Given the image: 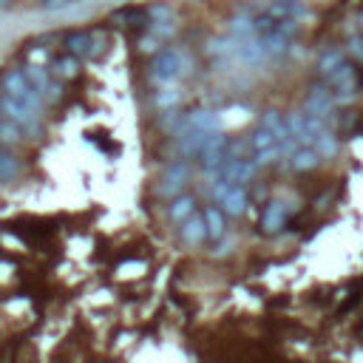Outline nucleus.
I'll return each instance as SVG.
<instances>
[{"label":"nucleus","mask_w":363,"mask_h":363,"mask_svg":"<svg viewBox=\"0 0 363 363\" xmlns=\"http://www.w3.org/2000/svg\"><path fill=\"white\" fill-rule=\"evenodd\" d=\"M286 216H289V207H286V202H281V199H272V202H267V207H264V213H261V222H258L261 233H267V236L278 233V230L286 225Z\"/></svg>","instance_id":"9"},{"label":"nucleus","mask_w":363,"mask_h":363,"mask_svg":"<svg viewBox=\"0 0 363 363\" xmlns=\"http://www.w3.org/2000/svg\"><path fill=\"white\" fill-rule=\"evenodd\" d=\"M20 125L15 122V119H9V122H0V145L4 148H9V145H18L20 142Z\"/></svg>","instance_id":"25"},{"label":"nucleus","mask_w":363,"mask_h":363,"mask_svg":"<svg viewBox=\"0 0 363 363\" xmlns=\"http://www.w3.org/2000/svg\"><path fill=\"white\" fill-rule=\"evenodd\" d=\"M227 29H230V34H236V37H242V40H247V37H258V34H256L253 15H239V18H233V20L227 23Z\"/></svg>","instance_id":"20"},{"label":"nucleus","mask_w":363,"mask_h":363,"mask_svg":"<svg viewBox=\"0 0 363 363\" xmlns=\"http://www.w3.org/2000/svg\"><path fill=\"white\" fill-rule=\"evenodd\" d=\"M187 179H190V165H187L185 159L171 162V165L165 168V173H162L159 196H176V193H182V187L187 185Z\"/></svg>","instance_id":"7"},{"label":"nucleus","mask_w":363,"mask_h":363,"mask_svg":"<svg viewBox=\"0 0 363 363\" xmlns=\"http://www.w3.org/2000/svg\"><path fill=\"white\" fill-rule=\"evenodd\" d=\"M26 77H29V83L46 97V91L51 88V80H48V71L46 68H40V65H26Z\"/></svg>","instance_id":"21"},{"label":"nucleus","mask_w":363,"mask_h":363,"mask_svg":"<svg viewBox=\"0 0 363 363\" xmlns=\"http://www.w3.org/2000/svg\"><path fill=\"white\" fill-rule=\"evenodd\" d=\"M12 6V0H0V9H9Z\"/></svg>","instance_id":"32"},{"label":"nucleus","mask_w":363,"mask_h":363,"mask_svg":"<svg viewBox=\"0 0 363 363\" xmlns=\"http://www.w3.org/2000/svg\"><path fill=\"white\" fill-rule=\"evenodd\" d=\"M65 48L74 57H91V54L103 51V40H94V34H88V32H71L65 37Z\"/></svg>","instance_id":"11"},{"label":"nucleus","mask_w":363,"mask_h":363,"mask_svg":"<svg viewBox=\"0 0 363 363\" xmlns=\"http://www.w3.org/2000/svg\"><path fill=\"white\" fill-rule=\"evenodd\" d=\"M71 4H74V0H46V12H60V9H68Z\"/></svg>","instance_id":"31"},{"label":"nucleus","mask_w":363,"mask_h":363,"mask_svg":"<svg viewBox=\"0 0 363 363\" xmlns=\"http://www.w3.org/2000/svg\"><path fill=\"white\" fill-rule=\"evenodd\" d=\"M213 199L219 202V207L227 216H242L247 210V190L244 185H233V182H219L213 187Z\"/></svg>","instance_id":"3"},{"label":"nucleus","mask_w":363,"mask_h":363,"mask_svg":"<svg viewBox=\"0 0 363 363\" xmlns=\"http://www.w3.org/2000/svg\"><path fill=\"white\" fill-rule=\"evenodd\" d=\"M148 15H151V23H173V12H171V6L157 4V6H151V9H148Z\"/></svg>","instance_id":"29"},{"label":"nucleus","mask_w":363,"mask_h":363,"mask_svg":"<svg viewBox=\"0 0 363 363\" xmlns=\"http://www.w3.org/2000/svg\"><path fill=\"white\" fill-rule=\"evenodd\" d=\"M324 83L332 88L335 105H346V103H352V100L357 97L360 83H363V74H360V68H357L355 62H341Z\"/></svg>","instance_id":"1"},{"label":"nucleus","mask_w":363,"mask_h":363,"mask_svg":"<svg viewBox=\"0 0 363 363\" xmlns=\"http://www.w3.org/2000/svg\"><path fill=\"white\" fill-rule=\"evenodd\" d=\"M324 162V157L315 151V145H301V148L289 157V168H293L296 173H310L315 171L318 165Z\"/></svg>","instance_id":"12"},{"label":"nucleus","mask_w":363,"mask_h":363,"mask_svg":"<svg viewBox=\"0 0 363 363\" xmlns=\"http://www.w3.org/2000/svg\"><path fill=\"white\" fill-rule=\"evenodd\" d=\"M261 40H264V46H267V54H270V57H281V54H286V48H289V37H286V34H281V32L264 34Z\"/></svg>","instance_id":"22"},{"label":"nucleus","mask_w":363,"mask_h":363,"mask_svg":"<svg viewBox=\"0 0 363 363\" xmlns=\"http://www.w3.org/2000/svg\"><path fill=\"white\" fill-rule=\"evenodd\" d=\"M346 51L352 54V60H355V62H360V65H363V34H355V37H349V43H346Z\"/></svg>","instance_id":"30"},{"label":"nucleus","mask_w":363,"mask_h":363,"mask_svg":"<svg viewBox=\"0 0 363 363\" xmlns=\"http://www.w3.org/2000/svg\"><path fill=\"white\" fill-rule=\"evenodd\" d=\"M219 128H222V119H219V114H216V111H210V108H193V111H187L182 117V122L173 131V136H185L190 131H219Z\"/></svg>","instance_id":"5"},{"label":"nucleus","mask_w":363,"mask_h":363,"mask_svg":"<svg viewBox=\"0 0 363 363\" xmlns=\"http://www.w3.org/2000/svg\"><path fill=\"white\" fill-rule=\"evenodd\" d=\"M236 57H239L242 62H247V65H261L270 54H267V46H264L261 37H247V40H242Z\"/></svg>","instance_id":"13"},{"label":"nucleus","mask_w":363,"mask_h":363,"mask_svg":"<svg viewBox=\"0 0 363 363\" xmlns=\"http://www.w3.org/2000/svg\"><path fill=\"white\" fill-rule=\"evenodd\" d=\"M179 100H182V94L173 91V88L157 91V108H159V111H173V108L179 105Z\"/></svg>","instance_id":"26"},{"label":"nucleus","mask_w":363,"mask_h":363,"mask_svg":"<svg viewBox=\"0 0 363 363\" xmlns=\"http://www.w3.org/2000/svg\"><path fill=\"white\" fill-rule=\"evenodd\" d=\"M0 105H4V111L9 114V119H15V122L23 128V133H32V136L40 133V114H37L34 108H29L23 100L6 94L4 100H0Z\"/></svg>","instance_id":"4"},{"label":"nucleus","mask_w":363,"mask_h":363,"mask_svg":"<svg viewBox=\"0 0 363 363\" xmlns=\"http://www.w3.org/2000/svg\"><path fill=\"white\" fill-rule=\"evenodd\" d=\"M332 105H335V94H332V88L324 83V86H312V88H310L307 103H304V111H310V114H315V117H329Z\"/></svg>","instance_id":"10"},{"label":"nucleus","mask_w":363,"mask_h":363,"mask_svg":"<svg viewBox=\"0 0 363 363\" xmlns=\"http://www.w3.org/2000/svg\"><path fill=\"white\" fill-rule=\"evenodd\" d=\"M32 83H29V77H26V68H12L9 74L4 77V88H6V94H20V91H26Z\"/></svg>","instance_id":"19"},{"label":"nucleus","mask_w":363,"mask_h":363,"mask_svg":"<svg viewBox=\"0 0 363 363\" xmlns=\"http://www.w3.org/2000/svg\"><path fill=\"white\" fill-rule=\"evenodd\" d=\"M357 26H360V32H363V12H360V18H357Z\"/></svg>","instance_id":"33"},{"label":"nucleus","mask_w":363,"mask_h":363,"mask_svg":"<svg viewBox=\"0 0 363 363\" xmlns=\"http://www.w3.org/2000/svg\"><path fill=\"white\" fill-rule=\"evenodd\" d=\"M250 145H253V154L256 151H267V148H272V145H278V136L272 133V131H267V128H256V133L250 136Z\"/></svg>","instance_id":"23"},{"label":"nucleus","mask_w":363,"mask_h":363,"mask_svg":"<svg viewBox=\"0 0 363 363\" xmlns=\"http://www.w3.org/2000/svg\"><path fill=\"white\" fill-rule=\"evenodd\" d=\"M77 71H80V62H77L74 54L54 60V74H57V77H77Z\"/></svg>","instance_id":"24"},{"label":"nucleus","mask_w":363,"mask_h":363,"mask_svg":"<svg viewBox=\"0 0 363 363\" xmlns=\"http://www.w3.org/2000/svg\"><path fill=\"white\" fill-rule=\"evenodd\" d=\"M0 111H4V105H0ZM0 122H4V119H0Z\"/></svg>","instance_id":"34"},{"label":"nucleus","mask_w":363,"mask_h":363,"mask_svg":"<svg viewBox=\"0 0 363 363\" xmlns=\"http://www.w3.org/2000/svg\"><path fill=\"white\" fill-rule=\"evenodd\" d=\"M182 239L187 242V244H202L204 239H210L207 236V222H204V216H190V219L182 225Z\"/></svg>","instance_id":"15"},{"label":"nucleus","mask_w":363,"mask_h":363,"mask_svg":"<svg viewBox=\"0 0 363 363\" xmlns=\"http://www.w3.org/2000/svg\"><path fill=\"white\" fill-rule=\"evenodd\" d=\"M253 159H256V165H258V168L272 165L275 159H281V148H278V145H272V148H267V151H256V154H253Z\"/></svg>","instance_id":"28"},{"label":"nucleus","mask_w":363,"mask_h":363,"mask_svg":"<svg viewBox=\"0 0 363 363\" xmlns=\"http://www.w3.org/2000/svg\"><path fill=\"white\" fill-rule=\"evenodd\" d=\"M182 68H185V57L179 51H173V48H162L151 62V77L159 86H168L182 74Z\"/></svg>","instance_id":"2"},{"label":"nucleus","mask_w":363,"mask_h":363,"mask_svg":"<svg viewBox=\"0 0 363 363\" xmlns=\"http://www.w3.org/2000/svg\"><path fill=\"white\" fill-rule=\"evenodd\" d=\"M193 213H196V202H193V196H176V199H173V204H171V210H168V216H171V222H173V225H185Z\"/></svg>","instance_id":"17"},{"label":"nucleus","mask_w":363,"mask_h":363,"mask_svg":"<svg viewBox=\"0 0 363 363\" xmlns=\"http://www.w3.org/2000/svg\"><path fill=\"white\" fill-rule=\"evenodd\" d=\"M204 222H207V236L210 239H222L225 230H227V213L213 204V207L204 210Z\"/></svg>","instance_id":"16"},{"label":"nucleus","mask_w":363,"mask_h":363,"mask_svg":"<svg viewBox=\"0 0 363 363\" xmlns=\"http://www.w3.org/2000/svg\"><path fill=\"white\" fill-rule=\"evenodd\" d=\"M20 173L18 159H12L6 151H0V179H15Z\"/></svg>","instance_id":"27"},{"label":"nucleus","mask_w":363,"mask_h":363,"mask_svg":"<svg viewBox=\"0 0 363 363\" xmlns=\"http://www.w3.org/2000/svg\"><path fill=\"white\" fill-rule=\"evenodd\" d=\"M341 62H346L343 48H338V46L324 48V51H321V57H318V65H315V68H318V77H321V80H326Z\"/></svg>","instance_id":"14"},{"label":"nucleus","mask_w":363,"mask_h":363,"mask_svg":"<svg viewBox=\"0 0 363 363\" xmlns=\"http://www.w3.org/2000/svg\"><path fill=\"white\" fill-rule=\"evenodd\" d=\"M261 12H267L275 20H304V18H310V9H307V4H301V0H267V4L261 6Z\"/></svg>","instance_id":"8"},{"label":"nucleus","mask_w":363,"mask_h":363,"mask_svg":"<svg viewBox=\"0 0 363 363\" xmlns=\"http://www.w3.org/2000/svg\"><path fill=\"white\" fill-rule=\"evenodd\" d=\"M256 171H258V165H256V159H250V157H244V159H227V162L222 165V171L216 173V182L247 185V182L256 176Z\"/></svg>","instance_id":"6"},{"label":"nucleus","mask_w":363,"mask_h":363,"mask_svg":"<svg viewBox=\"0 0 363 363\" xmlns=\"http://www.w3.org/2000/svg\"><path fill=\"white\" fill-rule=\"evenodd\" d=\"M315 151L324 157V159H332V157H338V151H341V139H338V133L335 131H324L318 139H315Z\"/></svg>","instance_id":"18"}]
</instances>
